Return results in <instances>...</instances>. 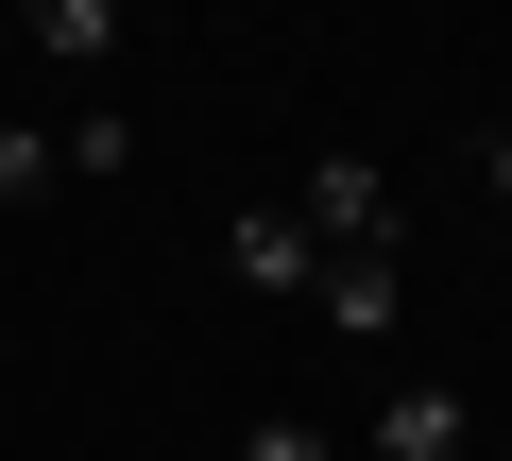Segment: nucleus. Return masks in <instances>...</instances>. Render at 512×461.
<instances>
[{"mask_svg":"<svg viewBox=\"0 0 512 461\" xmlns=\"http://www.w3.org/2000/svg\"><path fill=\"white\" fill-rule=\"evenodd\" d=\"M342 342H393V308H410V257H325V291H308Z\"/></svg>","mask_w":512,"mask_h":461,"instance_id":"obj_4","label":"nucleus"},{"mask_svg":"<svg viewBox=\"0 0 512 461\" xmlns=\"http://www.w3.org/2000/svg\"><path fill=\"white\" fill-rule=\"evenodd\" d=\"M478 461H495V444H478Z\"/></svg>","mask_w":512,"mask_h":461,"instance_id":"obj_10","label":"nucleus"},{"mask_svg":"<svg viewBox=\"0 0 512 461\" xmlns=\"http://www.w3.org/2000/svg\"><path fill=\"white\" fill-rule=\"evenodd\" d=\"M291 222H308L325 257H410V205H393L376 154H308V171H291Z\"/></svg>","mask_w":512,"mask_h":461,"instance_id":"obj_1","label":"nucleus"},{"mask_svg":"<svg viewBox=\"0 0 512 461\" xmlns=\"http://www.w3.org/2000/svg\"><path fill=\"white\" fill-rule=\"evenodd\" d=\"M18 35L52 69H120V0H18Z\"/></svg>","mask_w":512,"mask_h":461,"instance_id":"obj_5","label":"nucleus"},{"mask_svg":"<svg viewBox=\"0 0 512 461\" xmlns=\"http://www.w3.org/2000/svg\"><path fill=\"white\" fill-rule=\"evenodd\" d=\"M359 461H478V410H461L444 376H410V393H376V427H359Z\"/></svg>","mask_w":512,"mask_h":461,"instance_id":"obj_2","label":"nucleus"},{"mask_svg":"<svg viewBox=\"0 0 512 461\" xmlns=\"http://www.w3.org/2000/svg\"><path fill=\"white\" fill-rule=\"evenodd\" d=\"M239 461H342V444H325V427H291V410H256V427H239Z\"/></svg>","mask_w":512,"mask_h":461,"instance_id":"obj_8","label":"nucleus"},{"mask_svg":"<svg viewBox=\"0 0 512 461\" xmlns=\"http://www.w3.org/2000/svg\"><path fill=\"white\" fill-rule=\"evenodd\" d=\"M69 188V154H52V120H0V205H52Z\"/></svg>","mask_w":512,"mask_h":461,"instance_id":"obj_7","label":"nucleus"},{"mask_svg":"<svg viewBox=\"0 0 512 461\" xmlns=\"http://www.w3.org/2000/svg\"><path fill=\"white\" fill-rule=\"evenodd\" d=\"M222 257H239L256 291H325V240H308L291 205H239V222H222Z\"/></svg>","mask_w":512,"mask_h":461,"instance_id":"obj_3","label":"nucleus"},{"mask_svg":"<svg viewBox=\"0 0 512 461\" xmlns=\"http://www.w3.org/2000/svg\"><path fill=\"white\" fill-rule=\"evenodd\" d=\"M52 154H69V188H103V171H137V120H120V103H69Z\"/></svg>","mask_w":512,"mask_h":461,"instance_id":"obj_6","label":"nucleus"},{"mask_svg":"<svg viewBox=\"0 0 512 461\" xmlns=\"http://www.w3.org/2000/svg\"><path fill=\"white\" fill-rule=\"evenodd\" d=\"M478 188H495V205H512V120H495V137H478Z\"/></svg>","mask_w":512,"mask_h":461,"instance_id":"obj_9","label":"nucleus"}]
</instances>
